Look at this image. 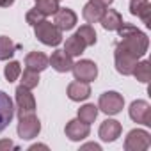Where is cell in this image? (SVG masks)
Here are the masks:
<instances>
[{
  "label": "cell",
  "instance_id": "cell-1",
  "mask_svg": "<svg viewBox=\"0 0 151 151\" xmlns=\"http://www.w3.org/2000/svg\"><path fill=\"white\" fill-rule=\"evenodd\" d=\"M119 37H121V41L117 45H121L123 48L130 50L139 59L144 57V53L147 52V36L144 32H140L137 27L123 23L119 27Z\"/></svg>",
  "mask_w": 151,
  "mask_h": 151
},
{
  "label": "cell",
  "instance_id": "cell-2",
  "mask_svg": "<svg viewBox=\"0 0 151 151\" xmlns=\"http://www.w3.org/2000/svg\"><path fill=\"white\" fill-rule=\"evenodd\" d=\"M34 29H36V37H37L43 45L57 46V45L62 41V30H60L55 23H52V22L43 20V22L37 23Z\"/></svg>",
  "mask_w": 151,
  "mask_h": 151
},
{
  "label": "cell",
  "instance_id": "cell-3",
  "mask_svg": "<svg viewBox=\"0 0 151 151\" xmlns=\"http://www.w3.org/2000/svg\"><path fill=\"white\" fill-rule=\"evenodd\" d=\"M114 59H116V69L121 75H132L135 69V64L139 62V57L135 53L128 52L126 48H123L121 45H116Z\"/></svg>",
  "mask_w": 151,
  "mask_h": 151
},
{
  "label": "cell",
  "instance_id": "cell-4",
  "mask_svg": "<svg viewBox=\"0 0 151 151\" xmlns=\"http://www.w3.org/2000/svg\"><path fill=\"white\" fill-rule=\"evenodd\" d=\"M123 105H124V100L119 93L116 91H107L100 96V101H98V109L109 116H114V114H119L123 110Z\"/></svg>",
  "mask_w": 151,
  "mask_h": 151
},
{
  "label": "cell",
  "instance_id": "cell-5",
  "mask_svg": "<svg viewBox=\"0 0 151 151\" xmlns=\"http://www.w3.org/2000/svg\"><path fill=\"white\" fill-rule=\"evenodd\" d=\"M73 75H75V80L78 82H93L96 77H98V68L93 60L89 59H84V60H78V62H73V68H71Z\"/></svg>",
  "mask_w": 151,
  "mask_h": 151
},
{
  "label": "cell",
  "instance_id": "cell-6",
  "mask_svg": "<svg viewBox=\"0 0 151 151\" xmlns=\"http://www.w3.org/2000/svg\"><path fill=\"white\" fill-rule=\"evenodd\" d=\"M41 132V123L39 119L34 116V114H27V116H22L20 117V123H18V135L25 140L29 139H34L37 137V133Z\"/></svg>",
  "mask_w": 151,
  "mask_h": 151
},
{
  "label": "cell",
  "instance_id": "cell-7",
  "mask_svg": "<svg viewBox=\"0 0 151 151\" xmlns=\"http://www.w3.org/2000/svg\"><path fill=\"white\" fill-rule=\"evenodd\" d=\"M151 146V137L144 130H132L124 140L126 151H144Z\"/></svg>",
  "mask_w": 151,
  "mask_h": 151
},
{
  "label": "cell",
  "instance_id": "cell-8",
  "mask_svg": "<svg viewBox=\"0 0 151 151\" xmlns=\"http://www.w3.org/2000/svg\"><path fill=\"white\" fill-rule=\"evenodd\" d=\"M16 107H18V116H27V114H34L36 110V100L34 94L30 93V89L20 86L16 89Z\"/></svg>",
  "mask_w": 151,
  "mask_h": 151
},
{
  "label": "cell",
  "instance_id": "cell-9",
  "mask_svg": "<svg viewBox=\"0 0 151 151\" xmlns=\"http://www.w3.org/2000/svg\"><path fill=\"white\" fill-rule=\"evenodd\" d=\"M130 117L135 123H140V124L149 126L151 124V107H149V103L144 101V100L133 101L130 105Z\"/></svg>",
  "mask_w": 151,
  "mask_h": 151
},
{
  "label": "cell",
  "instance_id": "cell-10",
  "mask_svg": "<svg viewBox=\"0 0 151 151\" xmlns=\"http://www.w3.org/2000/svg\"><path fill=\"white\" fill-rule=\"evenodd\" d=\"M14 117V107H13V100L0 91V132H4L7 128V124L13 121Z\"/></svg>",
  "mask_w": 151,
  "mask_h": 151
},
{
  "label": "cell",
  "instance_id": "cell-11",
  "mask_svg": "<svg viewBox=\"0 0 151 151\" xmlns=\"http://www.w3.org/2000/svg\"><path fill=\"white\" fill-rule=\"evenodd\" d=\"M89 124L80 119H73L66 124V135L69 140H84L86 137H89Z\"/></svg>",
  "mask_w": 151,
  "mask_h": 151
},
{
  "label": "cell",
  "instance_id": "cell-12",
  "mask_svg": "<svg viewBox=\"0 0 151 151\" xmlns=\"http://www.w3.org/2000/svg\"><path fill=\"white\" fill-rule=\"evenodd\" d=\"M48 64H52V68L59 73H66V71H71L73 68V59L71 55H68L64 50H55L52 53V57L48 59Z\"/></svg>",
  "mask_w": 151,
  "mask_h": 151
},
{
  "label": "cell",
  "instance_id": "cell-13",
  "mask_svg": "<svg viewBox=\"0 0 151 151\" xmlns=\"http://www.w3.org/2000/svg\"><path fill=\"white\" fill-rule=\"evenodd\" d=\"M103 13H105V6L101 2H98V0H91V2H87L84 6L82 16L87 23H98L101 20Z\"/></svg>",
  "mask_w": 151,
  "mask_h": 151
},
{
  "label": "cell",
  "instance_id": "cell-14",
  "mask_svg": "<svg viewBox=\"0 0 151 151\" xmlns=\"http://www.w3.org/2000/svg\"><path fill=\"white\" fill-rule=\"evenodd\" d=\"M53 23L60 29V30H71L75 25H77V14L71 9H57L55 13V20Z\"/></svg>",
  "mask_w": 151,
  "mask_h": 151
},
{
  "label": "cell",
  "instance_id": "cell-15",
  "mask_svg": "<svg viewBox=\"0 0 151 151\" xmlns=\"http://www.w3.org/2000/svg\"><path fill=\"white\" fill-rule=\"evenodd\" d=\"M121 135V123L116 119H107L100 126V137L105 142H112Z\"/></svg>",
  "mask_w": 151,
  "mask_h": 151
},
{
  "label": "cell",
  "instance_id": "cell-16",
  "mask_svg": "<svg viewBox=\"0 0 151 151\" xmlns=\"http://www.w3.org/2000/svg\"><path fill=\"white\" fill-rule=\"evenodd\" d=\"M130 13L133 16H139L146 25H151V4L147 0H132Z\"/></svg>",
  "mask_w": 151,
  "mask_h": 151
},
{
  "label": "cell",
  "instance_id": "cell-17",
  "mask_svg": "<svg viewBox=\"0 0 151 151\" xmlns=\"http://www.w3.org/2000/svg\"><path fill=\"white\" fill-rule=\"evenodd\" d=\"M68 96L73 101H84L91 96V87L87 82H71L68 86Z\"/></svg>",
  "mask_w": 151,
  "mask_h": 151
},
{
  "label": "cell",
  "instance_id": "cell-18",
  "mask_svg": "<svg viewBox=\"0 0 151 151\" xmlns=\"http://www.w3.org/2000/svg\"><path fill=\"white\" fill-rule=\"evenodd\" d=\"M100 23L103 25L105 30H119V27H121L124 22H123V16H121L117 11H114V9H105V13H103L101 20H100Z\"/></svg>",
  "mask_w": 151,
  "mask_h": 151
},
{
  "label": "cell",
  "instance_id": "cell-19",
  "mask_svg": "<svg viewBox=\"0 0 151 151\" xmlns=\"http://www.w3.org/2000/svg\"><path fill=\"white\" fill-rule=\"evenodd\" d=\"M25 66L32 71H43L48 68V57L41 52H30L27 57H25Z\"/></svg>",
  "mask_w": 151,
  "mask_h": 151
},
{
  "label": "cell",
  "instance_id": "cell-20",
  "mask_svg": "<svg viewBox=\"0 0 151 151\" xmlns=\"http://www.w3.org/2000/svg\"><path fill=\"white\" fill-rule=\"evenodd\" d=\"M86 48H87V46H86V43L82 41V37H80L78 34H73L71 37H68V39H66L64 52H66L68 55H71V57H77V55L84 53V50H86Z\"/></svg>",
  "mask_w": 151,
  "mask_h": 151
},
{
  "label": "cell",
  "instance_id": "cell-21",
  "mask_svg": "<svg viewBox=\"0 0 151 151\" xmlns=\"http://www.w3.org/2000/svg\"><path fill=\"white\" fill-rule=\"evenodd\" d=\"M16 50H18V45L14 41H11L7 36H0V60L11 59Z\"/></svg>",
  "mask_w": 151,
  "mask_h": 151
},
{
  "label": "cell",
  "instance_id": "cell-22",
  "mask_svg": "<svg viewBox=\"0 0 151 151\" xmlns=\"http://www.w3.org/2000/svg\"><path fill=\"white\" fill-rule=\"evenodd\" d=\"M96 117H98V107H94L93 103H87V105L78 109V119L80 121L91 124V123H94Z\"/></svg>",
  "mask_w": 151,
  "mask_h": 151
},
{
  "label": "cell",
  "instance_id": "cell-23",
  "mask_svg": "<svg viewBox=\"0 0 151 151\" xmlns=\"http://www.w3.org/2000/svg\"><path fill=\"white\" fill-rule=\"evenodd\" d=\"M132 75H135V78H137L139 82H142V84H147V80H149V75H151L149 62H147V60L137 62V64H135V69H133V73H132Z\"/></svg>",
  "mask_w": 151,
  "mask_h": 151
},
{
  "label": "cell",
  "instance_id": "cell-24",
  "mask_svg": "<svg viewBox=\"0 0 151 151\" xmlns=\"http://www.w3.org/2000/svg\"><path fill=\"white\" fill-rule=\"evenodd\" d=\"M36 9L45 16L55 14L59 9V0H36Z\"/></svg>",
  "mask_w": 151,
  "mask_h": 151
},
{
  "label": "cell",
  "instance_id": "cell-25",
  "mask_svg": "<svg viewBox=\"0 0 151 151\" xmlns=\"http://www.w3.org/2000/svg\"><path fill=\"white\" fill-rule=\"evenodd\" d=\"M37 84H39V73L27 68L22 75V86L27 89H34V87H37Z\"/></svg>",
  "mask_w": 151,
  "mask_h": 151
},
{
  "label": "cell",
  "instance_id": "cell-26",
  "mask_svg": "<svg viewBox=\"0 0 151 151\" xmlns=\"http://www.w3.org/2000/svg\"><path fill=\"white\" fill-rule=\"evenodd\" d=\"M77 34L82 37V41L86 43V46H93L96 43V32H94V29L91 25H82L77 30Z\"/></svg>",
  "mask_w": 151,
  "mask_h": 151
},
{
  "label": "cell",
  "instance_id": "cell-27",
  "mask_svg": "<svg viewBox=\"0 0 151 151\" xmlns=\"http://www.w3.org/2000/svg\"><path fill=\"white\" fill-rule=\"evenodd\" d=\"M4 75H6L7 82H14V80L20 77V75H22V66H20V62L11 60V62L4 68Z\"/></svg>",
  "mask_w": 151,
  "mask_h": 151
},
{
  "label": "cell",
  "instance_id": "cell-28",
  "mask_svg": "<svg viewBox=\"0 0 151 151\" xmlns=\"http://www.w3.org/2000/svg\"><path fill=\"white\" fill-rule=\"evenodd\" d=\"M25 20H27V23L29 25H32V27H36L37 23H41L43 20H45V14L43 13H39L36 7L34 9H30L29 13H27V16H25Z\"/></svg>",
  "mask_w": 151,
  "mask_h": 151
},
{
  "label": "cell",
  "instance_id": "cell-29",
  "mask_svg": "<svg viewBox=\"0 0 151 151\" xmlns=\"http://www.w3.org/2000/svg\"><path fill=\"white\" fill-rule=\"evenodd\" d=\"M9 147H16L11 140H0V149H9Z\"/></svg>",
  "mask_w": 151,
  "mask_h": 151
},
{
  "label": "cell",
  "instance_id": "cell-30",
  "mask_svg": "<svg viewBox=\"0 0 151 151\" xmlns=\"http://www.w3.org/2000/svg\"><path fill=\"white\" fill-rule=\"evenodd\" d=\"M13 4H14V0H0V6H2V7H9Z\"/></svg>",
  "mask_w": 151,
  "mask_h": 151
},
{
  "label": "cell",
  "instance_id": "cell-31",
  "mask_svg": "<svg viewBox=\"0 0 151 151\" xmlns=\"http://www.w3.org/2000/svg\"><path fill=\"white\" fill-rule=\"evenodd\" d=\"M84 149H100V146H98V144H94V142H91V144H86V146H84Z\"/></svg>",
  "mask_w": 151,
  "mask_h": 151
},
{
  "label": "cell",
  "instance_id": "cell-32",
  "mask_svg": "<svg viewBox=\"0 0 151 151\" xmlns=\"http://www.w3.org/2000/svg\"><path fill=\"white\" fill-rule=\"evenodd\" d=\"M98 2H101L103 6H110V4L114 2V0H98Z\"/></svg>",
  "mask_w": 151,
  "mask_h": 151
}]
</instances>
